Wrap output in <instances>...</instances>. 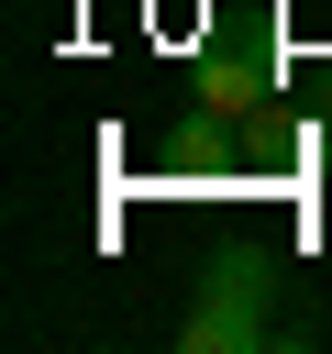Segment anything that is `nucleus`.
Instances as JSON below:
<instances>
[{
	"label": "nucleus",
	"mask_w": 332,
	"mask_h": 354,
	"mask_svg": "<svg viewBox=\"0 0 332 354\" xmlns=\"http://www.w3.org/2000/svg\"><path fill=\"white\" fill-rule=\"evenodd\" d=\"M266 332H277V321H266V254H210L177 343H188V354H255Z\"/></svg>",
	"instance_id": "nucleus-1"
},
{
	"label": "nucleus",
	"mask_w": 332,
	"mask_h": 354,
	"mask_svg": "<svg viewBox=\"0 0 332 354\" xmlns=\"http://www.w3.org/2000/svg\"><path fill=\"white\" fill-rule=\"evenodd\" d=\"M188 88H199V111H221V122H255V111H277V55H266V44H210Z\"/></svg>",
	"instance_id": "nucleus-2"
},
{
	"label": "nucleus",
	"mask_w": 332,
	"mask_h": 354,
	"mask_svg": "<svg viewBox=\"0 0 332 354\" xmlns=\"http://www.w3.org/2000/svg\"><path fill=\"white\" fill-rule=\"evenodd\" d=\"M166 155H177V166H199V177H210V166H232V122H221V111H188V122H177V144H166Z\"/></svg>",
	"instance_id": "nucleus-3"
},
{
	"label": "nucleus",
	"mask_w": 332,
	"mask_h": 354,
	"mask_svg": "<svg viewBox=\"0 0 332 354\" xmlns=\"http://www.w3.org/2000/svg\"><path fill=\"white\" fill-rule=\"evenodd\" d=\"M321 122H332V100H321Z\"/></svg>",
	"instance_id": "nucleus-4"
}]
</instances>
